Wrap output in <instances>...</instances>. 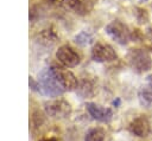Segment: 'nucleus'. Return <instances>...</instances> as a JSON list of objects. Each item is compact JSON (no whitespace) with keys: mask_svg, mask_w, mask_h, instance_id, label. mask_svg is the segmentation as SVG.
Masks as SVG:
<instances>
[{"mask_svg":"<svg viewBox=\"0 0 152 141\" xmlns=\"http://www.w3.org/2000/svg\"><path fill=\"white\" fill-rule=\"evenodd\" d=\"M38 91L49 97H58L65 90L61 85L51 66L43 69L38 76Z\"/></svg>","mask_w":152,"mask_h":141,"instance_id":"obj_1","label":"nucleus"},{"mask_svg":"<svg viewBox=\"0 0 152 141\" xmlns=\"http://www.w3.org/2000/svg\"><path fill=\"white\" fill-rule=\"evenodd\" d=\"M129 66L138 73L148 71L152 68V59L150 53L144 49H131L127 53Z\"/></svg>","mask_w":152,"mask_h":141,"instance_id":"obj_2","label":"nucleus"},{"mask_svg":"<svg viewBox=\"0 0 152 141\" xmlns=\"http://www.w3.org/2000/svg\"><path fill=\"white\" fill-rule=\"evenodd\" d=\"M106 32L107 34L118 44L120 45H126L131 39H132V32L120 20H113L106 26Z\"/></svg>","mask_w":152,"mask_h":141,"instance_id":"obj_3","label":"nucleus"},{"mask_svg":"<svg viewBox=\"0 0 152 141\" xmlns=\"http://www.w3.org/2000/svg\"><path fill=\"white\" fill-rule=\"evenodd\" d=\"M45 113L55 118H63L68 117L71 113V105L63 98H55L44 104Z\"/></svg>","mask_w":152,"mask_h":141,"instance_id":"obj_4","label":"nucleus"},{"mask_svg":"<svg viewBox=\"0 0 152 141\" xmlns=\"http://www.w3.org/2000/svg\"><path fill=\"white\" fill-rule=\"evenodd\" d=\"M51 69L65 91H71L77 88L78 81H77L76 76L70 70H68V68L53 64V65H51Z\"/></svg>","mask_w":152,"mask_h":141,"instance_id":"obj_5","label":"nucleus"},{"mask_svg":"<svg viewBox=\"0 0 152 141\" xmlns=\"http://www.w3.org/2000/svg\"><path fill=\"white\" fill-rule=\"evenodd\" d=\"M56 58L65 68H74L80 64L81 57L70 45H62L56 51Z\"/></svg>","mask_w":152,"mask_h":141,"instance_id":"obj_6","label":"nucleus"},{"mask_svg":"<svg viewBox=\"0 0 152 141\" xmlns=\"http://www.w3.org/2000/svg\"><path fill=\"white\" fill-rule=\"evenodd\" d=\"M91 58L95 62H113L118 58L115 50L106 43H96L91 47Z\"/></svg>","mask_w":152,"mask_h":141,"instance_id":"obj_7","label":"nucleus"},{"mask_svg":"<svg viewBox=\"0 0 152 141\" xmlns=\"http://www.w3.org/2000/svg\"><path fill=\"white\" fill-rule=\"evenodd\" d=\"M87 110L89 115L99 122L108 123L113 117V111L110 108H106L96 103H87Z\"/></svg>","mask_w":152,"mask_h":141,"instance_id":"obj_8","label":"nucleus"},{"mask_svg":"<svg viewBox=\"0 0 152 141\" xmlns=\"http://www.w3.org/2000/svg\"><path fill=\"white\" fill-rule=\"evenodd\" d=\"M129 130L132 134L139 137H145L150 134L151 130L150 122L145 116H138L129 123Z\"/></svg>","mask_w":152,"mask_h":141,"instance_id":"obj_9","label":"nucleus"},{"mask_svg":"<svg viewBox=\"0 0 152 141\" xmlns=\"http://www.w3.org/2000/svg\"><path fill=\"white\" fill-rule=\"evenodd\" d=\"M61 4L65 8H69L80 15H84L89 13V11L93 7L90 0H61Z\"/></svg>","mask_w":152,"mask_h":141,"instance_id":"obj_10","label":"nucleus"},{"mask_svg":"<svg viewBox=\"0 0 152 141\" xmlns=\"http://www.w3.org/2000/svg\"><path fill=\"white\" fill-rule=\"evenodd\" d=\"M138 98L142 107L145 108L152 107V75H148L146 77V83L139 89Z\"/></svg>","mask_w":152,"mask_h":141,"instance_id":"obj_11","label":"nucleus"},{"mask_svg":"<svg viewBox=\"0 0 152 141\" xmlns=\"http://www.w3.org/2000/svg\"><path fill=\"white\" fill-rule=\"evenodd\" d=\"M76 91L80 96H82L83 98H88V97H91L95 92L94 90V85L91 84L90 81L88 79H83L78 83L77 88H76Z\"/></svg>","mask_w":152,"mask_h":141,"instance_id":"obj_12","label":"nucleus"},{"mask_svg":"<svg viewBox=\"0 0 152 141\" xmlns=\"http://www.w3.org/2000/svg\"><path fill=\"white\" fill-rule=\"evenodd\" d=\"M84 141H106V132L102 128H91L84 135Z\"/></svg>","mask_w":152,"mask_h":141,"instance_id":"obj_13","label":"nucleus"},{"mask_svg":"<svg viewBox=\"0 0 152 141\" xmlns=\"http://www.w3.org/2000/svg\"><path fill=\"white\" fill-rule=\"evenodd\" d=\"M76 43L81 44V45H87L91 41V36H89L87 32H81L78 36H76Z\"/></svg>","mask_w":152,"mask_h":141,"instance_id":"obj_14","label":"nucleus"},{"mask_svg":"<svg viewBox=\"0 0 152 141\" xmlns=\"http://www.w3.org/2000/svg\"><path fill=\"white\" fill-rule=\"evenodd\" d=\"M135 15H137V19H138V23H140V24H145V23H147V20H148V14H147V12L145 11V9H142V8H135Z\"/></svg>","mask_w":152,"mask_h":141,"instance_id":"obj_15","label":"nucleus"},{"mask_svg":"<svg viewBox=\"0 0 152 141\" xmlns=\"http://www.w3.org/2000/svg\"><path fill=\"white\" fill-rule=\"evenodd\" d=\"M40 141H57L55 137H45V139H42Z\"/></svg>","mask_w":152,"mask_h":141,"instance_id":"obj_16","label":"nucleus"},{"mask_svg":"<svg viewBox=\"0 0 152 141\" xmlns=\"http://www.w3.org/2000/svg\"><path fill=\"white\" fill-rule=\"evenodd\" d=\"M140 1H147V0H140Z\"/></svg>","mask_w":152,"mask_h":141,"instance_id":"obj_17","label":"nucleus"}]
</instances>
